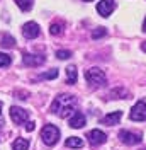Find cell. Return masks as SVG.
<instances>
[{"mask_svg": "<svg viewBox=\"0 0 146 150\" xmlns=\"http://www.w3.org/2000/svg\"><path fill=\"white\" fill-rule=\"evenodd\" d=\"M77 97L72 96V94H60L56 96L53 104H51V111L58 114L60 118H68V116H73L75 114V108H77Z\"/></svg>", "mask_w": 146, "mask_h": 150, "instance_id": "6da1fadb", "label": "cell"}, {"mask_svg": "<svg viewBox=\"0 0 146 150\" xmlns=\"http://www.w3.org/2000/svg\"><path fill=\"white\" fill-rule=\"evenodd\" d=\"M85 80H87V82L90 84V87H93V89L104 87V85L107 84L105 74L102 72L100 68H97V67H93V68H90V70L85 72Z\"/></svg>", "mask_w": 146, "mask_h": 150, "instance_id": "7a4b0ae2", "label": "cell"}, {"mask_svg": "<svg viewBox=\"0 0 146 150\" xmlns=\"http://www.w3.org/2000/svg\"><path fill=\"white\" fill-rule=\"evenodd\" d=\"M41 140L44 142L48 147H53L56 142L60 140V130L55 125H46L41 130Z\"/></svg>", "mask_w": 146, "mask_h": 150, "instance_id": "3957f363", "label": "cell"}, {"mask_svg": "<svg viewBox=\"0 0 146 150\" xmlns=\"http://www.w3.org/2000/svg\"><path fill=\"white\" fill-rule=\"evenodd\" d=\"M9 112H10V120L15 125H26L29 121V111L19 108V106H12Z\"/></svg>", "mask_w": 146, "mask_h": 150, "instance_id": "277c9868", "label": "cell"}, {"mask_svg": "<svg viewBox=\"0 0 146 150\" xmlns=\"http://www.w3.org/2000/svg\"><path fill=\"white\" fill-rule=\"evenodd\" d=\"M129 118L133 121H146V103L145 101H138L133 109L129 112Z\"/></svg>", "mask_w": 146, "mask_h": 150, "instance_id": "5b68a950", "label": "cell"}, {"mask_svg": "<svg viewBox=\"0 0 146 150\" xmlns=\"http://www.w3.org/2000/svg\"><path fill=\"white\" fill-rule=\"evenodd\" d=\"M119 140L126 145H138L143 142V137L138 135V133H133V131H128V130H121L119 131Z\"/></svg>", "mask_w": 146, "mask_h": 150, "instance_id": "8992f818", "label": "cell"}, {"mask_svg": "<svg viewBox=\"0 0 146 150\" xmlns=\"http://www.w3.org/2000/svg\"><path fill=\"white\" fill-rule=\"evenodd\" d=\"M39 33H41V29H39V24H37V22L29 21V22H26V24L22 26V34H24V38H27V39L37 38Z\"/></svg>", "mask_w": 146, "mask_h": 150, "instance_id": "52a82bcc", "label": "cell"}, {"mask_svg": "<svg viewBox=\"0 0 146 150\" xmlns=\"http://www.w3.org/2000/svg\"><path fill=\"white\" fill-rule=\"evenodd\" d=\"M114 9H116V0H100L97 4V12L102 17H109Z\"/></svg>", "mask_w": 146, "mask_h": 150, "instance_id": "ba28073f", "label": "cell"}, {"mask_svg": "<svg viewBox=\"0 0 146 150\" xmlns=\"http://www.w3.org/2000/svg\"><path fill=\"white\" fill-rule=\"evenodd\" d=\"M87 138H88V143H90V145L97 147V145L105 143V140H107V135H105L104 131H100V130H92V131H88Z\"/></svg>", "mask_w": 146, "mask_h": 150, "instance_id": "9c48e42d", "label": "cell"}, {"mask_svg": "<svg viewBox=\"0 0 146 150\" xmlns=\"http://www.w3.org/2000/svg\"><path fill=\"white\" fill-rule=\"evenodd\" d=\"M46 56L43 55H31V53H24L22 55V62L26 67H41L44 63Z\"/></svg>", "mask_w": 146, "mask_h": 150, "instance_id": "30bf717a", "label": "cell"}, {"mask_svg": "<svg viewBox=\"0 0 146 150\" xmlns=\"http://www.w3.org/2000/svg\"><path fill=\"white\" fill-rule=\"evenodd\" d=\"M122 118V111H114V112H109L107 116L102 118V125H107V126H112V125H117Z\"/></svg>", "mask_w": 146, "mask_h": 150, "instance_id": "8fae6325", "label": "cell"}, {"mask_svg": "<svg viewBox=\"0 0 146 150\" xmlns=\"http://www.w3.org/2000/svg\"><path fill=\"white\" fill-rule=\"evenodd\" d=\"M85 114L83 112H80V111H77L75 114L72 116V120H70V126L72 128H82L83 125H85Z\"/></svg>", "mask_w": 146, "mask_h": 150, "instance_id": "7c38bea8", "label": "cell"}, {"mask_svg": "<svg viewBox=\"0 0 146 150\" xmlns=\"http://www.w3.org/2000/svg\"><path fill=\"white\" fill-rule=\"evenodd\" d=\"M78 80V72H77V67L75 65H68L66 67V84H77Z\"/></svg>", "mask_w": 146, "mask_h": 150, "instance_id": "4fadbf2b", "label": "cell"}, {"mask_svg": "<svg viewBox=\"0 0 146 150\" xmlns=\"http://www.w3.org/2000/svg\"><path fill=\"white\" fill-rule=\"evenodd\" d=\"M109 97L110 99H126V97H129V92L124 87H116L109 92Z\"/></svg>", "mask_w": 146, "mask_h": 150, "instance_id": "5bb4252c", "label": "cell"}, {"mask_svg": "<svg viewBox=\"0 0 146 150\" xmlns=\"http://www.w3.org/2000/svg\"><path fill=\"white\" fill-rule=\"evenodd\" d=\"M65 145H66L68 149H82L83 147V140L80 138V137H70V138H66Z\"/></svg>", "mask_w": 146, "mask_h": 150, "instance_id": "9a60e30c", "label": "cell"}, {"mask_svg": "<svg viewBox=\"0 0 146 150\" xmlns=\"http://www.w3.org/2000/svg\"><path fill=\"white\" fill-rule=\"evenodd\" d=\"M63 29H65V24L60 22V21H56V22H53V24L49 26V33H51L53 36H60V34H63Z\"/></svg>", "mask_w": 146, "mask_h": 150, "instance_id": "2e32d148", "label": "cell"}, {"mask_svg": "<svg viewBox=\"0 0 146 150\" xmlns=\"http://www.w3.org/2000/svg\"><path fill=\"white\" fill-rule=\"evenodd\" d=\"M15 4H17V7L20 10H24V12H29V10L32 9V5H34V0H14Z\"/></svg>", "mask_w": 146, "mask_h": 150, "instance_id": "e0dca14e", "label": "cell"}, {"mask_svg": "<svg viewBox=\"0 0 146 150\" xmlns=\"http://www.w3.org/2000/svg\"><path fill=\"white\" fill-rule=\"evenodd\" d=\"M29 149V142L26 138H17L12 143V150H27Z\"/></svg>", "mask_w": 146, "mask_h": 150, "instance_id": "ac0fdd59", "label": "cell"}, {"mask_svg": "<svg viewBox=\"0 0 146 150\" xmlns=\"http://www.w3.org/2000/svg\"><path fill=\"white\" fill-rule=\"evenodd\" d=\"M0 45L4 48H14L15 46V39L10 36V34H5V36H2V39H0Z\"/></svg>", "mask_w": 146, "mask_h": 150, "instance_id": "d6986e66", "label": "cell"}, {"mask_svg": "<svg viewBox=\"0 0 146 150\" xmlns=\"http://www.w3.org/2000/svg\"><path fill=\"white\" fill-rule=\"evenodd\" d=\"M58 77V70L56 68H53V70H49V72H44V74L39 75V79H43V80H53V79H56Z\"/></svg>", "mask_w": 146, "mask_h": 150, "instance_id": "ffe728a7", "label": "cell"}, {"mask_svg": "<svg viewBox=\"0 0 146 150\" xmlns=\"http://www.w3.org/2000/svg\"><path fill=\"white\" fill-rule=\"evenodd\" d=\"M10 62H12L10 55H7V53H2V51H0V68H2V67H9Z\"/></svg>", "mask_w": 146, "mask_h": 150, "instance_id": "44dd1931", "label": "cell"}, {"mask_svg": "<svg viewBox=\"0 0 146 150\" xmlns=\"http://www.w3.org/2000/svg\"><path fill=\"white\" fill-rule=\"evenodd\" d=\"M70 56H72V51L70 50H58L56 51V58L58 60H68Z\"/></svg>", "mask_w": 146, "mask_h": 150, "instance_id": "7402d4cb", "label": "cell"}, {"mask_svg": "<svg viewBox=\"0 0 146 150\" xmlns=\"http://www.w3.org/2000/svg\"><path fill=\"white\" fill-rule=\"evenodd\" d=\"M105 34H107L105 28H97L93 33H92V38H93V39H99V38H104Z\"/></svg>", "mask_w": 146, "mask_h": 150, "instance_id": "603a6c76", "label": "cell"}, {"mask_svg": "<svg viewBox=\"0 0 146 150\" xmlns=\"http://www.w3.org/2000/svg\"><path fill=\"white\" fill-rule=\"evenodd\" d=\"M34 128H36V123L29 120V121L26 123V131H34Z\"/></svg>", "mask_w": 146, "mask_h": 150, "instance_id": "cb8c5ba5", "label": "cell"}, {"mask_svg": "<svg viewBox=\"0 0 146 150\" xmlns=\"http://www.w3.org/2000/svg\"><path fill=\"white\" fill-rule=\"evenodd\" d=\"M4 123V112H2V103H0V125Z\"/></svg>", "mask_w": 146, "mask_h": 150, "instance_id": "d4e9b609", "label": "cell"}, {"mask_svg": "<svg viewBox=\"0 0 146 150\" xmlns=\"http://www.w3.org/2000/svg\"><path fill=\"white\" fill-rule=\"evenodd\" d=\"M141 50H143V51L146 53V43H143V45H141Z\"/></svg>", "mask_w": 146, "mask_h": 150, "instance_id": "484cf974", "label": "cell"}, {"mask_svg": "<svg viewBox=\"0 0 146 150\" xmlns=\"http://www.w3.org/2000/svg\"><path fill=\"white\" fill-rule=\"evenodd\" d=\"M143 31L146 33V17H145V22H143Z\"/></svg>", "mask_w": 146, "mask_h": 150, "instance_id": "4316f807", "label": "cell"}, {"mask_svg": "<svg viewBox=\"0 0 146 150\" xmlns=\"http://www.w3.org/2000/svg\"><path fill=\"white\" fill-rule=\"evenodd\" d=\"M83 2H92V0H83Z\"/></svg>", "mask_w": 146, "mask_h": 150, "instance_id": "83f0119b", "label": "cell"}]
</instances>
